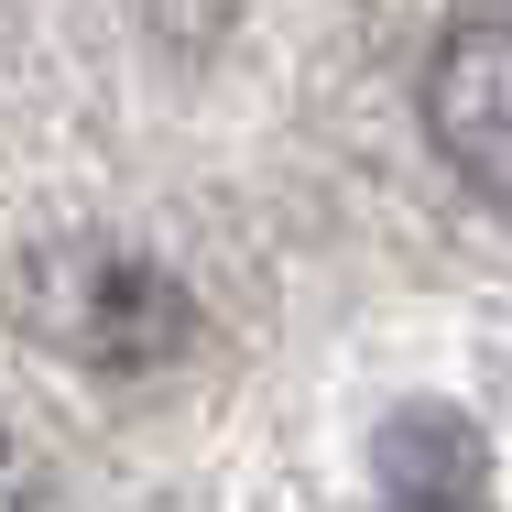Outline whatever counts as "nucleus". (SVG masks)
Returning <instances> with one entry per match:
<instances>
[{
  "label": "nucleus",
  "mask_w": 512,
  "mask_h": 512,
  "mask_svg": "<svg viewBox=\"0 0 512 512\" xmlns=\"http://www.w3.org/2000/svg\"><path fill=\"white\" fill-rule=\"evenodd\" d=\"M0 327L33 338L44 360H77V371H175L197 349V295L109 240V229H66V240H33L11 273H0Z\"/></svg>",
  "instance_id": "1"
},
{
  "label": "nucleus",
  "mask_w": 512,
  "mask_h": 512,
  "mask_svg": "<svg viewBox=\"0 0 512 512\" xmlns=\"http://www.w3.org/2000/svg\"><path fill=\"white\" fill-rule=\"evenodd\" d=\"M425 142L469 197L512 207V11H469L425 55Z\"/></svg>",
  "instance_id": "2"
},
{
  "label": "nucleus",
  "mask_w": 512,
  "mask_h": 512,
  "mask_svg": "<svg viewBox=\"0 0 512 512\" xmlns=\"http://www.w3.org/2000/svg\"><path fill=\"white\" fill-rule=\"evenodd\" d=\"M371 502L382 512H491V436L458 404H393L371 425Z\"/></svg>",
  "instance_id": "3"
},
{
  "label": "nucleus",
  "mask_w": 512,
  "mask_h": 512,
  "mask_svg": "<svg viewBox=\"0 0 512 512\" xmlns=\"http://www.w3.org/2000/svg\"><path fill=\"white\" fill-rule=\"evenodd\" d=\"M0 512H44V447L22 436L11 404H0Z\"/></svg>",
  "instance_id": "4"
}]
</instances>
